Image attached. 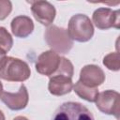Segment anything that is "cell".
Masks as SVG:
<instances>
[{
	"instance_id": "3957f363",
	"label": "cell",
	"mask_w": 120,
	"mask_h": 120,
	"mask_svg": "<svg viewBox=\"0 0 120 120\" xmlns=\"http://www.w3.org/2000/svg\"><path fill=\"white\" fill-rule=\"evenodd\" d=\"M67 31L72 40L86 42L90 40L94 35V26L86 15L76 14L70 18Z\"/></svg>"
},
{
	"instance_id": "30bf717a",
	"label": "cell",
	"mask_w": 120,
	"mask_h": 120,
	"mask_svg": "<svg viewBox=\"0 0 120 120\" xmlns=\"http://www.w3.org/2000/svg\"><path fill=\"white\" fill-rule=\"evenodd\" d=\"M82 84L98 88L105 81V74L103 70L97 65H86L80 72V80Z\"/></svg>"
},
{
	"instance_id": "8fae6325",
	"label": "cell",
	"mask_w": 120,
	"mask_h": 120,
	"mask_svg": "<svg viewBox=\"0 0 120 120\" xmlns=\"http://www.w3.org/2000/svg\"><path fill=\"white\" fill-rule=\"evenodd\" d=\"M48 89L53 96H64L68 94L73 89L72 78L64 74L55 73L50 77Z\"/></svg>"
},
{
	"instance_id": "277c9868",
	"label": "cell",
	"mask_w": 120,
	"mask_h": 120,
	"mask_svg": "<svg viewBox=\"0 0 120 120\" xmlns=\"http://www.w3.org/2000/svg\"><path fill=\"white\" fill-rule=\"evenodd\" d=\"M52 120H95L92 112L79 102L68 101L60 105Z\"/></svg>"
},
{
	"instance_id": "2e32d148",
	"label": "cell",
	"mask_w": 120,
	"mask_h": 120,
	"mask_svg": "<svg viewBox=\"0 0 120 120\" xmlns=\"http://www.w3.org/2000/svg\"><path fill=\"white\" fill-rule=\"evenodd\" d=\"M12 10V4L8 0H0V21L5 20Z\"/></svg>"
},
{
	"instance_id": "8992f818",
	"label": "cell",
	"mask_w": 120,
	"mask_h": 120,
	"mask_svg": "<svg viewBox=\"0 0 120 120\" xmlns=\"http://www.w3.org/2000/svg\"><path fill=\"white\" fill-rule=\"evenodd\" d=\"M92 20L96 27L101 30L112 27L119 28V10H112L109 8H99L94 11Z\"/></svg>"
},
{
	"instance_id": "9a60e30c",
	"label": "cell",
	"mask_w": 120,
	"mask_h": 120,
	"mask_svg": "<svg viewBox=\"0 0 120 120\" xmlns=\"http://www.w3.org/2000/svg\"><path fill=\"white\" fill-rule=\"evenodd\" d=\"M12 45L13 39L11 35L8 32V30L5 27L0 26V49L7 53L11 49Z\"/></svg>"
},
{
	"instance_id": "ffe728a7",
	"label": "cell",
	"mask_w": 120,
	"mask_h": 120,
	"mask_svg": "<svg viewBox=\"0 0 120 120\" xmlns=\"http://www.w3.org/2000/svg\"><path fill=\"white\" fill-rule=\"evenodd\" d=\"M2 92H3V84H2V82L0 81V95L2 94Z\"/></svg>"
},
{
	"instance_id": "ac0fdd59",
	"label": "cell",
	"mask_w": 120,
	"mask_h": 120,
	"mask_svg": "<svg viewBox=\"0 0 120 120\" xmlns=\"http://www.w3.org/2000/svg\"><path fill=\"white\" fill-rule=\"evenodd\" d=\"M13 120H28V119L26 117H24V116H17Z\"/></svg>"
},
{
	"instance_id": "7a4b0ae2",
	"label": "cell",
	"mask_w": 120,
	"mask_h": 120,
	"mask_svg": "<svg viewBox=\"0 0 120 120\" xmlns=\"http://www.w3.org/2000/svg\"><path fill=\"white\" fill-rule=\"evenodd\" d=\"M44 38L52 51L58 54L68 53L73 46V40L69 38L67 29L63 27L56 25L48 27L44 33Z\"/></svg>"
},
{
	"instance_id": "52a82bcc",
	"label": "cell",
	"mask_w": 120,
	"mask_h": 120,
	"mask_svg": "<svg viewBox=\"0 0 120 120\" xmlns=\"http://www.w3.org/2000/svg\"><path fill=\"white\" fill-rule=\"evenodd\" d=\"M61 62V57L58 53L53 51H46L43 52L36 62V69L37 71L45 76H52L58 69Z\"/></svg>"
},
{
	"instance_id": "6da1fadb",
	"label": "cell",
	"mask_w": 120,
	"mask_h": 120,
	"mask_svg": "<svg viewBox=\"0 0 120 120\" xmlns=\"http://www.w3.org/2000/svg\"><path fill=\"white\" fill-rule=\"evenodd\" d=\"M31 75L28 64L19 58L6 56L0 63V78L8 82H24Z\"/></svg>"
},
{
	"instance_id": "d6986e66",
	"label": "cell",
	"mask_w": 120,
	"mask_h": 120,
	"mask_svg": "<svg viewBox=\"0 0 120 120\" xmlns=\"http://www.w3.org/2000/svg\"><path fill=\"white\" fill-rule=\"evenodd\" d=\"M0 120H5V115L2 111H0Z\"/></svg>"
},
{
	"instance_id": "e0dca14e",
	"label": "cell",
	"mask_w": 120,
	"mask_h": 120,
	"mask_svg": "<svg viewBox=\"0 0 120 120\" xmlns=\"http://www.w3.org/2000/svg\"><path fill=\"white\" fill-rule=\"evenodd\" d=\"M6 56H7V55H6V52H3V51L0 49V63L2 62V60H3V59L6 57Z\"/></svg>"
},
{
	"instance_id": "9c48e42d",
	"label": "cell",
	"mask_w": 120,
	"mask_h": 120,
	"mask_svg": "<svg viewBox=\"0 0 120 120\" xmlns=\"http://www.w3.org/2000/svg\"><path fill=\"white\" fill-rule=\"evenodd\" d=\"M0 99L6 104L8 108L12 111H20L26 107L29 99L28 91L24 84H21L16 93L3 91L0 95Z\"/></svg>"
},
{
	"instance_id": "5bb4252c",
	"label": "cell",
	"mask_w": 120,
	"mask_h": 120,
	"mask_svg": "<svg viewBox=\"0 0 120 120\" xmlns=\"http://www.w3.org/2000/svg\"><path fill=\"white\" fill-rule=\"evenodd\" d=\"M103 65L110 70L117 71L120 69V60H119V52H110L103 58Z\"/></svg>"
},
{
	"instance_id": "ba28073f",
	"label": "cell",
	"mask_w": 120,
	"mask_h": 120,
	"mask_svg": "<svg viewBox=\"0 0 120 120\" xmlns=\"http://www.w3.org/2000/svg\"><path fill=\"white\" fill-rule=\"evenodd\" d=\"M31 11L34 18L43 25H50L55 18V8L48 1H31Z\"/></svg>"
},
{
	"instance_id": "4fadbf2b",
	"label": "cell",
	"mask_w": 120,
	"mask_h": 120,
	"mask_svg": "<svg viewBox=\"0 0 120 120\" xmlns=\"http://www.w3.org/2000/svg\"><path fill=\"white\" fill-rule=\"evenodd\" d=\"M74 92L82 99L87 100L89 102H95L97 99V97L98 95V89L86 86L82 84L80 81H78L75 85L73 86Z\"/></svg>"
},
{
	"instance_id": "5b68a950",
	"label": "cell",
	"mask_w": 120,
	"mask_h": 120,
	"mask_svg": "<svg viewBox=\"0 0 120 120\" xmlns=\"http://www.w3.org/2000/svg\"><path fill=\"white\" fill-rule=\"evenodd\" d=\"M97 108L103 113L120 117V95L114 90H106L99 93L96 99Z\"/></svg>"
},
{
	"instance_id": "7c38bea8",
	"label": "cell",
	"mask_w": 120,
	"mask_h": 120,
	"mask_svg": "<svg viewBox=\"0 0 120 120\" xmlns=\"http://www.w3.org/2000/svg\"><path fill=\"white\" fill-rule=\"evenodd\" d=\"M11 32L17 38H26L34 30V22L30 17L20 15L15 17L10 23Z\"/></svg>"
}]
</instances>
